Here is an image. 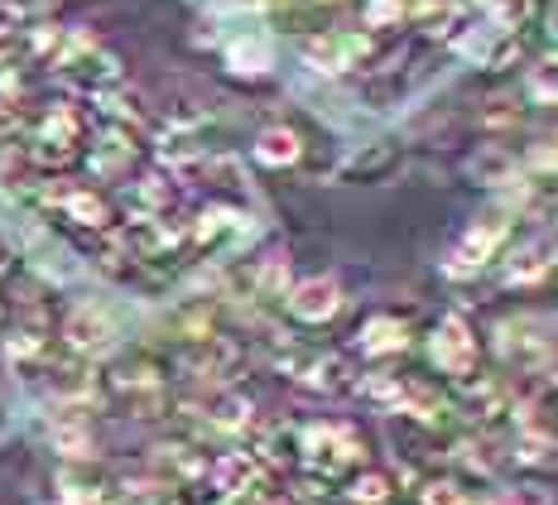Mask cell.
<instances>
[{"instance_id": "14", "label": "cell", "mask_w": 558, "mask_h": 505, "mask_svg": "<svg viewBox=\"0 0 558 505\" xmlns=\"http://www.w3.org/2000/svg\"><path fill=\"white\" fill-rule=\"evenodd\" d=\"M452 53L496 73V68H510L520 58V34H506V29L486 25V20H468V29L452 39Z\"/></svg>"}, {"instance_id": "12", "label": "cell", "mask_w": 558, "mask_h": 505, "mask_svg": "<svg viewBox=\"0 0 558 505\" xmlns=\"http://www.w3.org/2000/svg\"><path fill=\"white\" fill-rule=\"evenodd\" d=\"M554 269H558V237L539 231V237H530V241H520L506 251L501 285L506 289H534V285H544Z\"/></svg>"}, {"instance_id": "6", "label": "cell", "mask_w": 558, "mask_h": 505, "mask_svg": "<svg viewBox=\"0 0 558 505\" xmlns=\"http://www.w3.org/2000/svg\"><path fill=\"white\" fill-rule=\"evenodd\" d=\"M496 357L506 366H515L520 375H530L544 357L558 347V333L549 318H534V313H520V318H501L496 323Z\"/></svg>"}, {"instance_id": "7", "label": "cell", "mask_w": 558, "mask_h": 505, "mask_svg": "<svg viewBox=\"0 0 558 505\" xmlns=\"http://www.w3.org/2000/svg\"><path fill=\"white\" fill-rule=\"evenodd\" d=\"M58 337H63L68 357L92 361V357H107V351L116 347L121 327H116V313L107 309V303L83 299V303H73V309L63 313V327H58Z\"/></svg>"}, {"instance_id": "4", "label": "cell", "mask_w": 558, "mask_h": 505, "mask_svg": "<svg viewBox=\"0 0 558 505\" xmlns=\"http://www.w3.org/2000/svg\"><path fill=\"white\" fill-rule=\"evenodd\" d=\"M371 53H376V39H371L366 29H313L304 39V49H299L304 68L318 77L356 73V68L371 63Z\"/></svg>"}, {"instance_id": "15", "label": "cell", "mask_w": 558, "mask_h": 505, "mask_svg": "<svg viewBox=\"0 0 558 505\" xmlns=\"http://www.w3.org/2000/svg\"><path fill=\"white\" fill-rule=\"evenodd\" d=\"M135 159H140V140H135V131H121V125H101L87 149V169H92V179H101V183L131 179Z\"/></svg>"}, {"instance_id": "13", "label": "cell", "mask_w": 558, "mask_h": 505, "mask_svg": "<svg viewBox=\"0 0 558 505\" xmlns=\"http://www.w3.org/2000/svg\"><path fill=\"white\" fill-rule=\"evenodd\" d=\"M284 313L304 327H323L342 313V285L332 275H308L294 279V289L284 293Z\"/></svg>"}, {"instance_id": "42", "label": "cell", "mask_w": 558, "mask_h": 505, "mask_svg": "<svg viewBox=\"0 0 558 505\" xmlns=\"http://www.w3.org/2000/svg\"><path fill=\"white\" fill-rule=\"evenodd\" d=\"M10 269V245H5V237H0V275Z\"/></svg>"}, {"instance_id": "28", "label": "cell", "mask_w": 558, "mask_h": 505, "mask_svg": "<svg viewBox=\"0 0 558 505\" xmlns=\"http://www.w3.org/2000/svg\"><path fill=\"white\" fill-rule=\"evenodd\" d=\"M289 289H294V275H289L284 255L251 261V269H246V299H255V303H284Z\"/></svg>"}, {"instance_id": "17", "label": "cell", "mask_w": 558, "mask_h": 505, "mask_svg": "<svg viewBox=\"0 0 558 505\" xmlns=\"http://www.w3.org/2000/svg\"><path fill=\"white\" fill-rule=\"evenodd\" d=\"M58 505H107L116 496V481L97 462H63L53 477Z\"/></svg>"}, {"instance_id": "20", "label": "cell", "mask_w": 558, "mask_h": 505, "mask_svg": "<svg viewBox=\"0 0 558 505\" xmlns=\"http://www.w3.org/2000/svg\"><path fill=\"white\" fill-rule=\"evenodd\" d=\"M395 169H400V145H395V140H366V145H356L352 155L342 159L337 179H347V183H380V179H390Z\"/></svg>"}, {"instance_id": "1", "label": "cell", "mask_w": 558, "mask_h": 505, "mask_svg": "<svg viewBox=\"0 0 558 505\" xmlns=\"http://www.w3.org/2000/svg\"><path fill=\"white\" fill-rule=\"evenodd\" d=\"M515 217H520V207L510 203V197H496L492 207H482V213H476L468 227L458 231V241L448 245V255H444V275H452V279H472V275H482V269L506 251L510 231H515Z\"/></svg>"}, {"instance_id": "37", "label": "cell", "mask_w": 558, "mask_h": 505, "mask_svg": "<svg viewBox=\"0 0 558 505\" xmlns=\"http://www.w3.org/2000/svg\"><path fill=\"white\" fill-rule=\"evenodd\" d=\"M222 505H279L275 501V491H270V481H251V486H241V491H227Z\"/></svg>"}, {"instance_id": "16", "label": "cell", "mask_w": 558, "mask_h": 505, "mask_svg": "<svg viewBox=\"0 0 558 505\" xmlns=\"http://www.w3.org/2000/svg\"><path fill=\"white\" fill-rule=\"evenodd\" d=\"M390 448H395V462H404L410 481H424L428 472H438V462H444L438 433H428L424 424H410V419H395L390 424Z\"/></svg>"}, {"instance_id": "25", "label": "cell", "mask_w": 558, "mask_h": 505, "mask_svg": "<svg viewBox=\"0 0 558 505\" xmlns=\"http://www.w3.org/2000/svg\"><path fill=\"white\" fill-rule=\"evenodd\" d=\"M125 203H131V217H173L179 188L169 173H140L135 183H125Z\"/></svg>"}, {"instance_id": "3", "label": "cell", "mask_w": 558, "mask_h": 505, "mask_svg": "<svg viewBox=\"0 0 558 505\" xmlns=\"http://www.w3.org/2000/svg\"><path fill=\"white\" fill-rule=\"evenodd\" d=\"M83 145H87V116L73 101H53L25 135V155L39 173L68 169V164L83 155Z\"/></svg>"}, {"instance_id": "32", "label": "cell", "mask_w": 558, "mask_h": 505, "mask_svg": "<svg viewBox=\"0 0 558 505\" xmlns=\"http://www.w3.org/2000/svg\"><path fill=\"white\" fill-rule=\"evenodd\" d=\"M342 496H347V505H390L395 477L376 472V467H362V472H352V481H347Z\"/></svg>"}, {"instance_id": "29", "label": "cell", "mask_w": 558, "mask_h": 505, "mask_svg": "<svg viewBox=\"0 0 558 505\" xmlns=\"http://www.w3.org/2000/svg\"><path fill=\"white\" fill-rule=\"evenodd\" d=\"M97 116H101V125H121V131H140V125L149 121L145 97L131 87H116L107 97H97Z\"/></svg>"}, {"instance_id": "35", "label": "cell", "mask_w": 558, "mask_h": 505, "mask_svg": "<svg viewBox=\"0 0 558 505\" xmlns=\"http://www.w3.org/2000/svg\"><path fill=\"white\" fill-rule=\"evenodd\" d=\"M414 486H418V505H472L468 486H462L458 477H438V472H428L424 481H414Z\"/></svg>"}, {"instance_id": "27", "label": "cell", "mask_w": 558, "mask_h": 505, "mask_svg": "<svg viewBox=\"0 0 558 505\" xmlns=\"http://www.w3.org/2000/svg\"><path fill=\"white\" fill-rule=\"evenodd\" d=\"M49 443H53V453L63 457V462H92V453H97L87 419L73 414V409H58V419L49 424Z\"/></svg>"}, {"instance_id": "39", "label": "cell", "mask_w": 558, "mask_h": 505, "mask_svg": "<svg viewBox=\"0 0 558 505\" xmlns=\"http://www.w3.org/2000/svg\"><path fill=\"white\" fill-rule=\"evenodd\" d=\"M554 173L558 179V140H544V145H534L530 149V159H525V173Z\"/></svg>"}, {"instance_id": "9", "label": "cell", "mask_w": 558, "mask_h": 505, "mask_svg": "<svg viewBox=\"0 0 558 505\" xmlns=\"http://www.w3.org/2000/svg\"><path fill=\"white\" fill-rule=\"evenodd\" d=\"M279 371L308 395H342L352 385V366L342 351H323V347H294L279 357Z\"/></svg>"}, {"instance_id": "36", "label": "cell", "mask_w": 558, "mask_h": 505, "mask_svg": "<svg viewBox=\"0 0 558 505\" xmlns=\"http://www.w3.org/2000/svg\"><path fill=\"white\" fill-rule=\"evenodd\" d=\"M482 505H554V501H549V491L534 486V481H515V486H496V491H486V501H482Z\"/></svg>"}, {"instance_id": "21", "label": "cell", "mask_w": 558, "mask_h": 505, "mask_svg": "<svg viewBox=\"0 0 558 505\" xmlns=\"http://www.w3.org/2000/svg\"><path fill=\"white\" fill-rule=\"evenodd\" d=\"M222 53H227V68L236 77H265L275 68V39L265 29H241L222 39Z\"/></svg>"}, {"instance_id": "40", "label": "cell", "mask_w": 558, "mask_h": 505, "mask_svg": "<svg viewBox=\"0 0 558 505\" xmlns=\"http://www.w3.org/2000/svg\"><path fill=\"white\" fill-rule=\"evenodd\" d=\"M530 375L544 385V390H558V347H554L549 357H544V361H539V366H534Z\"/></svg>"}, {"instance_id": "26", "label": "cell", "mask_w": 558, "mask_h": 505, "mask_svg": "<svg viewBox=\"0 0 558 505\" xmlns=\"http://www.w3.org/2000/svg\"><path fill=\"white\" fill-rule=\"evenodd\" d=\"M352 390L362 395V405H371L376 414H400L404 395H410V375H400V371H366L362 381H352Z\"/></svg>"}, {"instance_id": "34", "label": "cell", "mask_w": 558, "mask_h": 505, "mask_svg": "<svg viewBox=\"0 0 558 505\" xmlns=\"http://www.w3.org/2000/svg\"><path fill=\"white\" fill-rule=\"evenodd\" d=\"M525 97L534 107H558V53L525 68Z\"/></svg>"}, {"instance_id": "38", "label": "cell", "mask_w": 558, "mask_h": 505, "mask_svg": "<svg viewBox=\"0 0 558 505\" xmlns=\"http://www.w3.org/2000/svg\"><path fill=\"white\" fill-rule=\"evenodd\" d=\"M520 121V107L510 97H496V101H486V111H482V125L486 131H501V125H515Z\"/></svg>"}, {"instance_id": "41", "label": "cell", "mask_w": 558, "mask_h": 505, "mask_svg": "<svg viewBox=\"0 0 558 505\" xmlns=\"http://www.w3.org/2000/svg\"><path fill=\"white\" fill-rule=\"evenodd\" d=\"M544 34L558 44V0H549V10H544Z\"/></svg>"}, {"instance_id": "33", "label": "cell", "mask_w": 558, "mask_h": 505, "mask_svg": "<svg viewBox=\"0 0 558 505\" xmlns=\"http://www.w3.org/2000/svg\"><path fill=\"white\" fill-rule=\"evenodd\" d=\"M472 10H476V20H486V25L520 34L525 20L534 15V0H472Z\"/></svg>"}, {"instance_id": "11", "label": "cell", "mask_w": 558, "mask_h": 505, "mask_svg": "<svg viewBox=\"0 0 558 505\" xmlns=\"http://www.w3.org/2000/svg\"><path fill=\"white\" fill-rule=\"evenodd\" d=\"M468 179L482 183V188H492L496 197H510V203H515V197L525 193L530 173H525V159H515V149H506V145H476L472 155H468Z\"/></svg>"}, {"instance_id": "10", "label": "cell", "mask_w": 558, "mask_h": 505, "mask_svg": "<svg viewBox=\"0 0 558 505\" xmlns=\"http://www.w3.org/2000/svg\"><path fill=\"white\" fill-rule=\"evenodd\" d=\"M510 385L506 381H496V375H486V371H476L468 375V381H458V395H452V414H462V419H472L476 429H506V419H510Z\"/></svg>"}, {"instance_id": "19", "label": "cell", "mask_w": 558, "mask_h": 505, "mask_svg": "<svg viewBox=\"0 0 558 505\" xmlns=\"http://www.w3.org/2000/svg\"><path fill=\"white\" fill-rule=\"evenodd\" d=\"M207 467H213V457H207L197 443H159L155 448V481L159 486H193V481H207Z\"/></svg>"}, {"instance_id": "24", "label": "cell", "mask_w": 558, "mask_h": 505, "mask_svg": "<svg viewBox=\"0 0 558 505\" xmlns=\"http://www.w3.org/2000/svg\"><path fill=\"white\" fill-rule=\"evenodd\" d=\"M251 155H255L260 169H299L304 155H308V145H304V135H299L294 125H265V131L255 135Z\"/></svg>"}, {"instance_id": "31", "label": "cell", "mask_w": 558, "mask_h": 505, "mask_svg": "<svg viewBox=\"0 0 558 505\" xmlns=\"http://www.w3.org/2000/svg\"><path fill=\"white\" fill-rule=\"evenodd\" d=\"M255 462L270 472V467H289L299 462V424H270L255 443Z\"/></svg>"}, {"instance_id": "8", "label": "cell", "mask_w": 558, "mask_h": 505, "mask_svg": "<svg viewBox=\"0 0 558 505\" xmlns=\"http://www.w3.org/2000/svg\"><path fill=\"white\" fill-rule=\"evenodd\" d=\"M246 237H251V217L231 203H207L189 221V245L197 255H213V261H227L231 251H241Z\"/></svg>"}, {"instance_id": "23", "label": "cell", "mask_w": 558, "mask_h": 505, "mask_svg": "<svg viewBox=\"0 0 558 505\" xmlns=\"http://www.w3.org/2000/svg\"><path fill=\"white\" fill-rule=\"evenodd\" d=\"M444 457L452 462V472H462L472 481H492L496 467H501V453H496V443L486 438V433H462V438H452L444 448Z\"/></svg>"}, {"instance_id": "22", "label": "cell", "mask_w": 558, "mask_h": 505, "mask_svg": "<svg viewBox=\"0 0 558 505\" xmlns=\"http://www.w3.org/2000/svg\"><path fill=\"white\" fill-rule=\"evenodd\" d=\"M356 347H362L366 361L400 357V351L410 347V323H404L400 313H371V318L362 323V333H356Z\"/></svg>"}, {"instance_id": "5", "label": "cell", "mask_w": 558, "mask_h": 505, "mask_svg": "<svg viewBox=\"0 0 558 505\" xmlns=\"http://www.w3.org/2000/svg\"><path fill=\"white\" fill-rule=\"evenodd\" d=\"M428 361H434L438 375H448L452 385L468 381V375L482 371V342H476V327L462 318V313H444L428 333Z\"/></svg>"}, {"instance_id": "30", "label": "cell", "mask_w": 558, "mask_h": 505, "mask_svg": "<svg viewBox=\"0 0 558 505\" xmlns=\"http://www.w3.org/2000/svg\"><path fill=\"white\" fill-rule=\"evenodd\" d=\"M418 10H424V0H362V25L366 34H386V29H404L418 20Z\"/></svg>"}, {"instance_id": "43", "label": "cell", "mask_w": 558, "mask_h": 505, "mask_svg": "<svg viewBox=\"0 0 558 505\" xmlns=\"http://www.w3.org/2000/svg\"><path fill=\"white\" fill-rule=\"evenodd\" d=\"M304 5H313V10H318V5H342V0H304Z\"/></svg>"}, {"instance_id": "2", "label": "cell", "mask_w": 558, "mask_h": 505, "mask_svg": "<svg viewBox=\"0 0 558 505\" xmlns=\"http://www.w3.org/2000/svg\"><path fill=\"white\" fill-rule=\"evenodd\" d=\"M299 462L308 467V477H342V472H362L366 467V438L352 424L337 419H313L299 424Z\"/></svg>"}, {"instance_id": "18", "label": "cell", "mask_w": 558, "mask_h": 505, "mask_svg": "<svg viewBox=\"0 0 558 505\" xmlns=\"http://www.w3.org/2000/svg\"><path fill=\"white\" fill-rule=\"evenodd\" d=\"M197 419H203V429L236 438V433H246L255 424V405L241 390H231V385H217L207 399H197Z\"/></svg>"}]
</instances>
